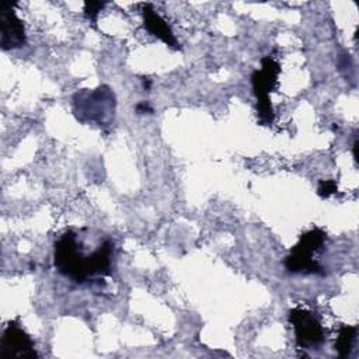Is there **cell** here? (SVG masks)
<instances>
[{
	"instance_id": "1",
	"label": "cell",
	"mask_w": 359,
	"mask_h": 359,
	"mask_svg": "<svg viewBox=\"0 0 359 359\" xmlns=\"http://www.w3.org/2000/svg\"><path fill=\"white\" fill-rule=\"evenodd\" d=\"M112 257L114 241L88 229L66 230L53 244L55 268L79 285L98 282L109 275Z\"/></svg>"
},
{
	"instance_id": "2",
	"label": "cell",
	"mask_w": 359,
	"mask_h": 359,
	"mask_svg": "<svg viewBox=\"0 0 359 359\" xmlns=\"http://www.w3.org/2000/svg\"><path fill=\"white\" fill-rule=\"evenodd\" d=\"M73 112L83 123L109 125L115 112V94L108 86L97 88H83L74 93Z\"/></svg>"
},
{
	"instance_id": "3",
	"label": "cell",
	"mask_w": 359,
	"mask_h": 359,
	"mask_svg": "<svg viewBox=\"0 0 359 359\" xmlns=\"http://www.w3.org/2000/svg\"><path fill=\"white\" fill-rule=\"evenodd\" d=\"M325 238L327 234L317 227L303 233L285 258V268L292 273L324 275V268L314 259V254L323 248Z\"/></svg>"
},
{
	"instance_id": "4",
	"label": "cell",
	"mask_w": 359,
	"mask_h": 359,
	"mask_svg": "<svg viewBox=\"0 0 359 359\" xmlns=\"http://www.w3.org/2000/svg\"><path fill=\"white\" fill-rule=\"evenodd\" d=\"M279 72V63L272 56H265L261 59V69L251 74L252 90L257 97V115L261 125H271L273 122L275 114L269 100V93L276 86Z\"/></svg>"
},
{
	"instance_id": "5",
	"label": "cell",
	"mask_w": 359,
	"mask_h": 359,
	"mask_svg": "<svg viewBox=\"0 0 359 359\" xmlns=\"http://www.w3.org/2000/svg\"><path fill=\"white\" fill-rule=\"evenodd\" d=\"M289 321L293 325L296 342L300 348H317L324 341V330L318 317L306 309H292L289 311Z\"/></svg>"
},
{
	"instance_id": "6",
	"label": "cell",
	"mask_w": 359,
	"mask_h": 359,
	"mask_svg": "<svg viewBox=\"0 0 359 359\" xmlns=\"http://www.w3.org/2000/svg\"><path fill=\"white\" fill-rule=\"evenodd\" d=\"M1 359H31L38 358L31 337L15 323L10 321L3 331L0 341Z\"/></svg>"
},
{
	"instance_id": "7",
	"label": "cell",
	"mask_w": 359,
	"mask_h": 359,
	"mask_svg": "<svg viewBox=\"0 0 359 359\" xmlns=\"http://www.w3.org/2000/svg\"><path fill=\"white\" fill-rule=\"evenodd\" d=\"M0 24H1V39L0 45L3 50L17 49L25 45V28L22 21L17 17L14 11V4L1 3L0 4Z\"/></svg>"
},
{
	"instance_id": "8",
	"label": "cell",
	"mask_w": 359,
	"mask_h": 359,
	"mask_svg": "<svg viewBox=\"0 0 359 359\" xmlns=\"http://www.w3.org/2000/svg\"><path fill=\"white\" fill-rule=\"evenodd\" d=\"M142 14H143L144 29H147L151 35L161 39L165 45H168L174 49H180L178 41L174 36L172 29L170 28L167 21L158 13H156V10L153 8L151 4H143Z\"/></svg>"
},
{
	"instance_id": "9",
	"label": "cell",
	"mask_w": 359,
	"mask_h": 359,
	"mask_svg": "<svg viewBox=\"0 0 359 359\" xmlns=\"http://www.w3.org/2000/svg\"><path fill=\"white\" fill-rule=\"evenodd\" d=\"M356 337V327L353 325H342L338 332V338L335 342V349L339 358H346L351 351Z\"/></svg>"
},
{
	"instance_id": "10",
	"label": "cell",
	"mask_w": 359,
	"mask_h": 359,
	"mask_svg": "<svg viewBox=\"0 0 359 359\" xmlns=\"http://www.w3.org/2000/svg\"><path fill=\"white\" fill-rule=\"evenodd\" d=\"M338 192V185L334 180H321L318 182V188H317V194L321 198H328L334 194Z\"/></svg>"
},
{
	"instance_id": "11",
	"label": "cell",
	"mask_w": 359,
	"mask_h": 359,
	"mask_svg": "<svg viewBox=\"0 0 359 359\" xmlns=\"http://www.w3.org/2000/svg\"><path fill=\"white\" fill-rule=\"evenodd\" d=\"M104 6H105V3L102 1H87L86 4H84V14H86V17L90 20V21H93V22H95L97 21V15H98V13L104 8Z\"/></svg>"
},
{
	"instance_id": "12",
	"label": "cell",
	"mask_w": 359,
	"mask_h": 359,
	"mask_svg": "<svg viewBox=\"0 0 359 359\" xmlns=\"http://www.w3.org/2000/svg\"><path fill=\"white\" fill-rule=\"evenodd\" d=\"M136 112L137 114H151L153 112V108L150 107V104L147 101H142L139 102L136 107H135Z\"/></svg>"
},
{
	"instance_id": "13",
	"label": "cell",
	"mask_w": 359,
	"mask_h": 359,
	"mask_svg": "<svg viewBox=\"0 0 359 359\" xmlns=\"http://www.w3.org/2000/svg\"><path fill=\"white\" fill-rule=\"evenodd\" d=\"M140 80H142V87H143V90H144V91H149L150 87H151V80H150L149 77H142Z\"/></svg>"
}]
</instances>
